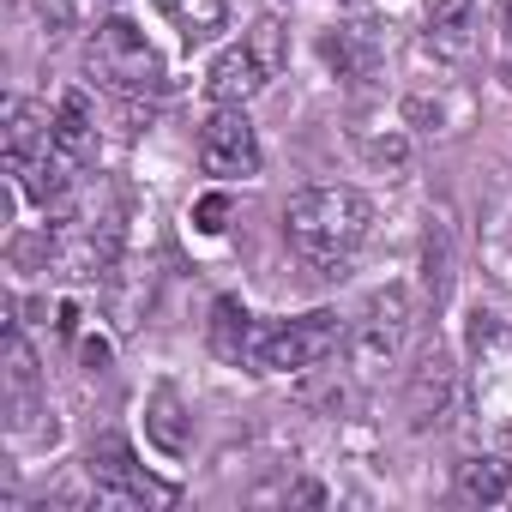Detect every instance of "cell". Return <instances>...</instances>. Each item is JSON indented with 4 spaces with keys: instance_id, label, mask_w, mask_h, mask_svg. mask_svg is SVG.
<instances>
[{
    "instance_id": "7a4b0ae2",
    "label": "cell",
    "mask_w": 512,
    "mask_h": 512,
    "mask_svg": "<svg viewBox=\"0 0 512 512\" xmlns=\"http://www.w3.org/2000/svg\"><path fill=\"white\" fill-rule=\"evenodd\" d=\"M85 67H91V79L109 85L115 97H145V91L163 85V61H157V49L145 43V31H139L133 19L97 25V37L85 43Z\"/></svg>"
},
{
    "instance_id": "52a82bcc",
    "label": "cell",
    "mask_w": 512,
    "mask_h": 512,
    "mask_svg": "<svg viewBox=\"0 0 512 512\" xmlns=\"http://www.w3.org/2000/svg\"><path fill=\"white\" fill-rule=\"evenodd\" d=\"M199 169L217 181H247L260 169V139H253V121L241 109H217L199 127Z\"/></svg>"
},
{
    "instance_id": "4fadbf2b",
    "label": "cell",
    "mask_w": 512,
    "mask_h": 512,
    "mask_svg": "<svg viewBox=\"0 0 512 512\" xmlns=\"http://www.w3.org/2000/svg\"><path fill=\"white\" fill-rule=\"evenodd\" d=\"M458 500H476V506L512 500V464L506 458H464L458 464Z\"/></svg>"
},
{
    "instance_id": "e0dca14e",
    "label": "cell",
    "mask_w": 512,
    "mask_h": 512,
    "mask_svg": "<svg viewBox=\"0 0 512 512\" xmlns=\"http://www.w3.org/2000/svg\"><path fill=\"white\" fill-rule=\"evenodd\" d=\"M326 61L344 73V79H368L374 73V43L362 31H332L326 37Z\"/></svg>"
},
{
    "instance_id": "5b68a950",
    "label": "cell",
    "mask_w": 512,
    "mask_h": 512,
    "mask_svg": "<svg viewBox=\"0 0 512 512\" xmlns=\"http://www.w3.org/2000/svg\"><path fill=\"white\" fill-rule=\"evenodd\" d=\"M344 338H350V332H344V320L320 308V314L284 320L278 332L253 338V368H266V374H308V368H320Z\"/></svg>"
},
{
    "instance_id": "ba28073f",
    "label": "cell",
    "mask_w": 512,
    "mask_h": 512,
    "mask_svg": "<svg viewBox=\"0 0 512 512\" xmlns=\"http://www.w3.org/2000/svg\"><path fill=\"white\" fill-rule=\"evenodd\" d=\"M85 470H91V482H97L103 500H121V506H145V500L169 506V500H175L169 482H151V476L133 464V446H127V440H97L91 458H85Z\"/></svg>"
},
{
    "instance_id": "277c9868",
    "label": "cell",
    "mask_w": 512,
    "mask_h": 512,
    "mask_svg": "<svg viewBox=\"0 0 512 512\" xmlns=\"http://www.w3.org/2000/svg\"><path fill=\"white\" fill-rule=\"evenodd\" d=\"M470 350H476V416L488 434H512V320L476 314Z\"/></svg>"
},
{
    "instance_id": "2e32d148",
    "label": "cell",
    "mask_w": 512,
    "mask_h": 512,
    "mask_svg": "<svg viewBox=\"0 0 512 512\" xmlns=\"http://www.w3.org/2000/svg\"><path fill=\"white\" fill-rule=\"evenodd\" d=\"M157 7L175 19V31L187 37V43H199V37H211L217 25H223V13H229V0H157Z\"/></svg>"
},
{
    "instance_id": "30bf717a",
    "label": "cell",
    "mask_w": 512,
    "mask_h": 512,
    "mask_svg": "<svg viewBox=\"0 0 512 512\" xmlns=\"http://www.w3.org/2000/svg\"><path fill=\"white\" fill-rule=\"evenodd\" d=\"M43 151H55V115L31 97H13L7 103V169H25Z\"/></svg>"
},
{
    "instance_id": "9a60e30c",
    "label": "cell",
    "mask_w": 512,
    "mask_h": 512,
    "mask_svg": "<svg viewBox=\"0 0 512 512\" xmlns=\"http://www.w3.org/2000/svg\"><path fill=\"white\" fill-rule=\"evenodd\" d=\"M145 434H151V440H157L169 458H181V452H187V410H181V398H175L169 386H157V392H151Z\"/></svg>"
},
{
    "instance_id": "9c48e42d",
    "label": "cell",
    "mask_w": 512,
    "mask_h": 512,
    "mask_svg": "<svg viewBox=\"0 0 512 512\" xmlns=\"http://www.w3.org/2000/svg\"><path fill=\"white\" fill-rule=\"evenodd\" d=\"M452 398H458V374L446 362V350H428L410 374V392H404V410H410V428H440L452 416Z\"/></svg>"
},
{
    "instance_id": "7c38bea8",
    "label": "cell",
    "mask_w": 512,
    "mask_h": 512,
    "mask_svg": "<svg viewBox=\"0 0 512 512\" xmlns=\"http://www.w3.org/2000/svg\"><path fill=\"white\" fill-rule=\"evenodd\" d=\"M428 43L446 61H464L476 43V0H434V19H428Z\"/></svg>"
},
{
    "instance_id": "d6986e66",
    "label": "cell",
    "mask_w": 512,
    "mask_h": 512,
    "mask_svg": "<svg viewBox=\"0 0 512 512\" xmlns=\"http://www.w3.org/2000/svg\"><path fill=\"white\" fill-rule=\"evenodd\" d=\"M500 19H506V37H512V0H506V7H500Z\"/></svg>"
},
{
    "instance_id": "5bb4252c",
    "label": "cell",
    "mask_w": 512,
    "mask_h": 512,
    "mask_svg": "<svg viewBox=\"0 0 512 512\" xmlns=\"http://www.w3.org/2000/svg\"><path fill=\"white\" fill-rule=\"evenodd\" d=\"M211 350H217L223 362H247V356H253V320H247V308H241L235 296H223V302L211 308Z\"/></svg>"
},
{
    "instance_id": "3957f363",
    "label": "cell",
    "mask_w": 512,
    "mask_h": 512,
    "mask_svg": "<svg viewBox=\"0 0 512 512\" xmlns=\"http://www.w3.org/2000/svg\"><path fill=\"white\" fill-rule=\"evenodd\" d=\"M284 67V25H253V37L247 43H235V49H223L217 61H211V73H205V97L217 103V109H241L247 97H260L266 91V79Z\"/></svg>"
},
{
    "instance_id": "ac0fdd59",
    "label": "cell",
    "mask_w": 512,
    "mask_h": 512,
    "mask_svg": "<svg viewBox=\"0 0 512 512\" xmlns=\"http://www.w3.org/2000/svg\"><path fill=\"white\" fill-rule=\"evenodd\" d=\"M193 223H199L205 235H223V229H229V199H223V193H205V199L193 205Z\"/></svg>"
},
{
    "instance_id": "8fae6325",
    "label": "cell",
    "mask_w": 512,
    "mask_h": 512,
    "mask_svg": "<svg viewBox=\"0 0 512 512\" xmlns=\"http://www.w3.org/2000/svg\"><path fill=\"white\" fill-rule=\"evenodd\" d=\"M55 151H61L73 169H85V157L97 151V115H91V97H85V91H67V97L55 103Z\"/></svg>"
},
{
    "instance_id": "6da1fadb",
    "label": "cell",
    "mask_w": 512,
    "mask_h": 512,
    "mask_svg": "<svg viewBox=\"0 0 512 512\" xmlns=\"http://www.w3.org/2000/svg\"><path fill=\"white\" fill-rule=\"evenodd\" d=\"M368 229H374V205L356 187H302L284 205V241L314 272H338L368 241Z\"/></svg>"
},
{
    "instance_id": "8992f818",
    "label": "cell",
    "mask_w": 512,
    "mask_h": 512,
    "mask_svg": "<svg viewBox=\"0 0 512 512\" xmlns=\"http://www.w3.org/2000/svg\"><path fill=\"white\" fill-rule=\"evenodd\" d=\"M410 320H416V308H410L404 290H380V296H368L362 320L350 326V356H356V368H362V374L392 368L398 350H404V338H410Z\"/></svg>"
}]
</instances>
